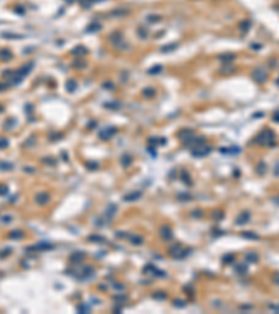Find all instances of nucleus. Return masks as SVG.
<instances>
[{
  "label": "nucleus",
  "instance_id": "f257e3e1",
  "mask_svg": "<svg viewBox=\"0 0 279 314\" xmlns=\"http://www.w3.org/2000/svg\"><path fill=\"white\" fill-rule=\"evenodd\" d=\"M272 138H274V133H272V131H269V130H267L265 133H261V134H260L258 141H260L261 144H264V145H271V144H272V142H271Z\"/></svg>",
  "mask_w": 279,
  "mask_h": 314
},
{
  "label": "nucleus",
  "instance_id": "f03ea898",
  "mask_svg": "<svg viewBox=\"0 0 279 314\" xmlns=\"http://www.w3.org/2000/svg\"><path fill=\"white\" fill-rule=\"evenodd\" d=\"M211 152V148L209 147H207V145H198L194 151H193V155L196 156H205L207 154H209Z\"/></svg>",
  "mask_w": 279,
  "mask_h": 314
},
{
  "label": "nucleus",
  "instance_id": "7ed1b4c3",
  "mask_svg": "<svg viewBox=\"0 0 279 314\" xmlns=\"http://www.w3.org/2000/svg\"><path fill=\"white\" fill-rule=\"evenodd\" d=\"M170 254L173 257H176V258H181V257L186 256V251L181 246H174L173 249H170Z\"/></svg>",
  "mask_w": 279,
  "mask_h": 314
},
{
  "label": "nucleus",
  "instance_id": "20e7f679",
  "mask_svg": "<svg viewBox=\"0 0 279 314\" xmlns=\"http://www.w3.org/2000/svg\"><path fill=\"white\" fill-rule=\"evenodd\" d=\"M253 77L257 80L258 83H261V81H265V77H267V74L262 71V69H255V70L253 71Z\"/></svg>",
  "mask_w": 279,
  "mask_h": 314
},
{
  "label": "nucleus",
  "instance_id": "39448f33",
  "mask_svg": "<svg viewBox=\"0 0 279 314\" xmlns=\"http://www.w3.org/2000/svg\"><path fill=\"white\" fill-rule=\"evenodd\" d=\"M248 218H250V214L243 212L242 214V217H239V219H237V225H244L247 221H248Z\"/></svg>",
  "mask_w": 279,
  "mask_h": 314
},
{
  "label": "nucleus",
  "instance_id": "423d86ee",
  "mask_svg": "<svg viewBox=\"0 0 279 314\" xmlns=\"http://www.w3.org/2000/svg\"><path fill=\"white\" fill-rule=\"evenodd\" d=\"M36 201L41 202V204H46V202L49 201V195L47 194H39L38 197H36Z\"/></svg>",
  "mask_w": 279,
  "mask_h": 314
},
{
  "label": "nucleus",
  "instance_id": "0eeeda50",
  "mask_svg": "<svg viewBox=\"0 0 279 314\" xmlns=\"http://www.w3.org/2000/svg\"><path fill=\"white\" fill-rule=\"evenodd\" d=\"M0 59H2V60H10L11 59V53L8 51H0Z\"/></svg>",
  "mask_w": 279,
  "mask_h": 314
},
{
  "label": "nucleus",
  "instance_id": "6e6552de",
  "mask_svg": "<svg viewBox=\"0 0 279 314\" xmlns=\"http://www.w3.org/2000/svg\"><path fill=\"white\" fill-rule=\"evenodd\" d=\"M247 260L248 261H253V263H255V261H258V257L257 254H247Z\"/></svg>",
  "mask_w": 279,
  "mask_h": 314
},
{
  "label": "nucleus",
  "instance_id": "1a4fd4ad",
  "mask_svg": "<svg viewBox=\"0 0 279 314\" xmlns=\"http://www.w3.org/2000/svg\"><path fill=\"white\" fill-rule=\"evenodd\" d=\"M244 237H250V239H258V236H255L254 233H243Z\"/></svg>",
  "mask_w": 279,
  "mask_h": 314
},
{
  "label": "nucleus",
  "instance_id": "9d476101",
  "mask_svg": "<svg viewBox=\"0 0 279 314\" xmlns=\"http://www.w3.org/2000/svg\"><path fill=\"white\" fill-rule=\"evenodd\" d=\"M8 141L7 140H0V148H4V147H7Z\"/></svg>",
  "mask_w": 279,
  "mask_h": 314
},
{
  "label": "nucleus",
  "instance_id": "9b49d317",
  "mask_svg": "<svg viewBox=\"0 0 279 314\" xmlns=\"http://www.w3.org/2000/svg\"><path fill=\"white\" fill-rule=\"evenodd\" d=\"M276 200H279V197H276V198H275V201H276Z\"/></svg>",
  "mask_w": 279,
  "mask_h": 314
}]
</instances>
